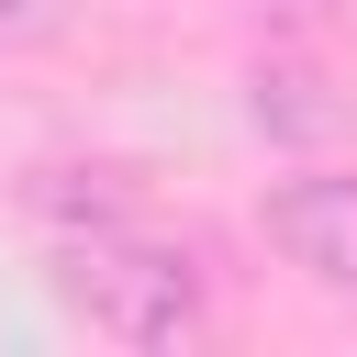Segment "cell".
Returning a JSON list of instances; mask_svg holds the SVG:
<instances>
[{"mask_svg":"<svg viewBox=\"0 0 357 357\" xmlns=\"http://www.w3.org/2000/svg\"><path fill=\"white\" fill-rule=\"evenodd\" d=\"M22 212L56 223V234H112V223H134V178L100 167V156H45L22 178Z\"/></svg>","mask_w":357,"mask_h":357,"instance_id":"4","label":"cell"},{"mask_svg":"<svg viewBox=\"0 0 357 357\" xmlns=\"http://www.w3.org/2000/svg\"><path fill=\"white\" fill-rule=\"evenodd\" d=\"M56 301H67L89 335L145 346V357H167V346H190V335L212 324L201 257H190V245H156V234H134V223L67 234V245H56Z\"/></svg>","mask_w":357,"mask_h":357,"instance_id":"1","label":"cell"},{"mask_svg":"<svg viewBox=\"0 0 357 357\" xmlns=\"http://www.w3.org/2000/svg\"><path fill=\"white\" fill-rule=\"evenodd\" d=\"M268 45H324V33H346L357 22V0H234Z\"/></svg>","mask_w":357,"mask_h":357,"instance_id":"5","label":"cell"},{"mask_svg":"<svg viewBox=\"0 0 357 357\" xmlns=\"http://www.w3.org/2000/svg\"><path fill=\"white\" fill-rule=\"evenodd\" d=\"M45 33H67V0H0V56H22Z\"/></svg>","mask_w":357,"mask_h":357,"instance_id":"6","label":"cell"},{"mask_svg":"<svg viewBox=\"0 0 357 357\" xmlns=\"http://www.w3.org/2000/svg\"><path fill=\"white\" fill-rule=\"evenodd\" d=\"M257 223L279 268H301L312 290H357V167H290Z\"/></svg>","mask_w":357,"mask_h":357,"instance_id":"2","label":"cell"},{"mask_svg":"<svg viewBox=\"0 0 357 357\" xmlns=\"http://www.w3.org/2000/svg\"><path fill=\"white\" fill-rule=\"evenodd\" d=\"M245 123H257L268 145H324V134L346 123V89H335L301 45H268V56L245 67Z\"/></svg>","mask_w":357,"mask_h":357,"instance_id":"3","label":"cell"}]
</instances>
